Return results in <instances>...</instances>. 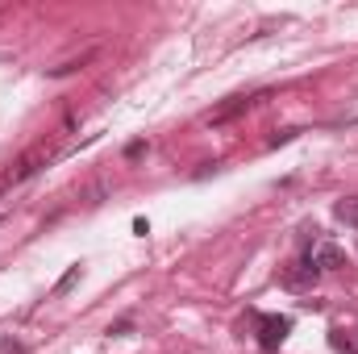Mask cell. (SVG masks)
I'll list each match as a JSON object with an SVG mask.
<instances>
[{
  "label": "cell",
  "instance_id": "cell-1",
  "mask_svg": "<svg viewBox=\"0 0 358 354\" xmlns=\"http://www.w3.org/2000/svg\"><path fill=\"white\" fill-rule=\"evenodd\" d=\"M292 334V317H259V351L275 354Z\"/></svg>",
  "mask_w": 358,
  "mask_h": 354
},
{
  "label": "cell",
  "instance_id": "cell-2",
  "mask_svg": "<svg viewBox=\"0 0 358 354\" xmlns=\"http://www.w3.org/2000/svg\"><path fill=\"white\" fill-rule=\"evenodd\" d=\"M308 259H313L317 271H342V267H346V250L334 246V242H317V246L308 250Z\"/></svg>",
  "mask_w": 358,
  "mask_h": 354
},
{
  "label": "cell",
  "instance_id": "cell-3",
  "mask_svg": "<svg viewBox=\"0 0 358 354\" xmlns=\"http://www.w3.org/2000/svg\"><path fill=\"white\" fill-rule=\"evenodd\" d=\"M317 267H313V259H300V263H292L287 271H283V283L287 288H296V292H304V288H313L317 283Z\"/></svg>",
  "mask_w": 358,
  "mask_h": 354
},
{
  "label": "cell",
  "instance_id": "cell-4",
  "mask_svg": "<svg viewBox=\"0 0 358 354\" xmlns=\"http://www.w3.org/2000/svg\"><path fill=\"white\" fill-rule=\"evenodd\" d=\"M263 96H234L229 104H221V108H213L208 113V125H221V121H229V117H238V113H246L250 104H259Z\"/></svg>",
  "mask_w": 358,
  "mask_h": 354
},
{
  "label": "cell",
  "instance_id": "cell-5",
  "mask_svg": "<svg viewBox=\"0 0 358 354\" xmlns=\"http://www.w3.org/2000/svg\"><path fill=\"white\" fill-rule=\"evenodd\" d=\"M80 275H84V267L76 263L71 271H67V275H63V279H59V283H55V296H67V292H71V288L80 283Z\"/></svg>",
  "mask_w": 358,
  "mask_h": 354
},
{
  "label": "cell",
  "instance_id": "cell-6",
  "mask_svg": "<svg viewBox=\"0 0 358 354\" xmlns=\"http://www.w3.org/2000/svg\"><path fill=\"white\" fill-rule=\"evenodd\" d=\"M338 217H350V221H358V204H355V200H342V204H338Z\"/></svg>",
  "mask_w": 358,
  "mask_h": 354
},
{
  "label": "cell",
  "instance_id": "cell-7",
  "mask_svg": "<svg viewBox=\"0 0 358 354\" xmlns=\"http://www.w3.org/2000/svg\"><path fill=\"white\" fill-rule=\"evenodd\" d=\"M296 134H300V129H279V134H275V138H271V146H283V142H292V138H296Z\"/></svg>",
  "mask_w": 358,
  "mask_h": 354
}]
</instances>
